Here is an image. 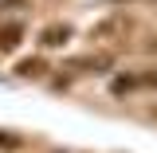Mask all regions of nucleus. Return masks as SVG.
Segmentation results:
<instances>
[{
  "label": "nucleus",
  "mask_w": 157,
  "mask_h": 153,
  "mask_svg": "<svg viewBox=\"0 0 157 153\" xmlns=\"http://www.w3.org/2000/svg\"><path fill=\"white\" fill-rule=\"evenodd\" d=\"M4 8H24V0H4Z\"/></svg>",
  "instance_id": "nucleus-4"
},
{
  "label": "nucleus",
  "mask_w": 157,
  "mask_h": 153,
  "mask_svg": "<svg viewBox=\"0 0 157 153\" xmlns=\"http://www.w3.org/2000/svg\"><path fill=\"white\" fill-rule=\"evenodd\" d=\"M16 75H24V78H36V75H43V63L39 59H24L16 67Z\"/></svg>",
  "instance_id": "nucleus-3"
},
{
  "label": "nucleus",
  "mask_w": 157,
  "mask_h": 153,
  "mask_svg": "<svg viewBox=\"0 0 157 153\" xmlns=\"http://www.w3.org/2000/svg\"><path fill=\"white\" fill-rule=\"evenodd\" d=\"M20 39H24V28H20V24H4V28H0V51H12Z\"/></svg>",
  "instance_id": "nucleus-2"
},
{
  "label": "nucleus",
  "mask_w": 157,
  "mask_h": 153,
  "mask_svg": "<svg viewBox=\"0 0 157 153\" xmlns=\"http://www.w3.org/2000/svg\"><path fill=\"white\" fill-rule=\"evenodd\" d=\"M67 39H71V28H67V24H51V28H43L39 43H43V47H63Z\"/></svg>",
  "instance_id": "nucleus-1"
}]
</instances>
